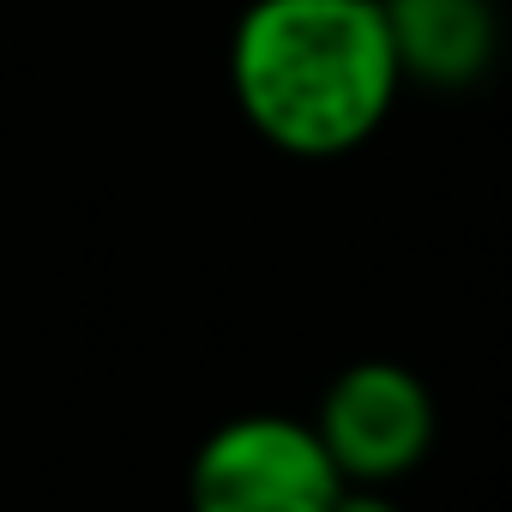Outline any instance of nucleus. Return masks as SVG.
<instances>
[{"mask_svg": "<svg viewBox=\"0 0 512 512\" xmlns=\"http://www.w3.org/2000/svg\"><path fill=\"white\" fill-rule=\"evenodd\" d=\"M380 0H247L229 31V91L272 151L332 163L362 151L398 103Z\"/></svg>", "mask_w": 512, "mask_h": 512, "instance_id": "obj_1", "label": "nucleus"}, {"mask_svg": "<svg viewBox=\"0 0 512 512\" xmlns=\"http://www.w3.org/2000/svg\"><path fill=\"white\" fill-rule=\"evenodd\" d=\"M338 488L314 422L272 410L217 422L187 464V512H332Z\"/></svg>", "mask_w": 512, "mask_h": 512, "instance_id": "obj_2", "label": "nucleus"}, {"mask_svg": "<svg viewBox=\"0 0 512 512\" xmlns=\"http://www.w3.org/2000/svg\"><path fill=\"white\" fill-rule=\"evenodd\" d=\"M314 434L344 482L386 488L434 452L440 410H434V392L422 386V374L374 356V362H350L326 386Z\"/></svg>", "mask_w": 512, "mask_h": 512, "instance_id": "obj_3", "label": "nucleus"}, {"mask_svg": "<svg viewBox=\"0 0 512 512\" xmlns=\"http://www.w3.org/2000/svg\"><path fill=\"white\" fill-rule=\"evenodd\" d=\"M398 73L428 91H470L500 55L494 0H380Z\"/></svg>", "mask_w": 512, "mask_h": 512, "instance_id": "obj_4", "label": "nucleus"}, {"mask_svg": "<svg viewBox=\"0 0 512 512\" xmlns=\"http://www.w3.org/2000/svg\"><path fill=\"white\" fill-rule=\"evenodd\" d=\"M332 512H404L392 494H380V488H362V482H344L338 488V500H332Z\"/></svg>", "mask_w": 512, "mask_h": 512, "instance_id": "obj_5", "label": "nucleus"}]
</instances>
